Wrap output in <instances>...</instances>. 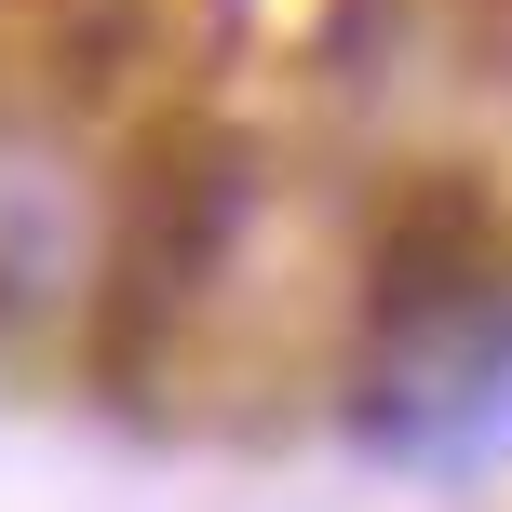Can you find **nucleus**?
Returning <instances> with one entry per match:
<instances>
[{"label":"nucleus","instance_id":"obj_1","mask_svg":"<svg viewBox=\"0 0 512 512\" xmlns=\"http://www.w3.org/2000/svg\"><path fill=\"white\" fill-rule=\"evenodd\" d=\"M351 432L378 445V459H486L512 432V270H472V283H445V297L378 310Z\"/></svg>","mask_w":512,"mask_h":512},{"label":"nucleus","instance_id":"obj_2","mask_svg":"<svg viewBox=\"0 0 512 512\" xmlns=\"http://www.w3.org/2000/svg\"><path fill=\"white\" fill-rule=\"evenodd\" d=\"M230 216H243V162L230 149L149 162V189H135V216H122V256H108V364L162 351V324H176L216 283V256H230Z\"/></svg>","mask_w":512,"mask_h":512},{"label":"nucleus","instance_id":"obj_3","mask_svg":"<svg viewBox=\"0 0 512 512\" xmlns=\"http://www.w3.org/2000/svg\"><path fill=\"white\" fill-rule=\"evenodd\" d=\"M41 270H54V176H27V162L0 149V310H14Z\"/></svg>","mask_w":512,"mask_h":512}]
</instances>
